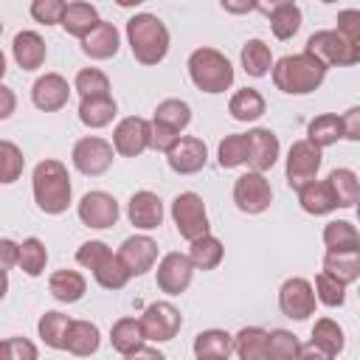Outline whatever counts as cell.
I'll return each instance as SVG.
<instances>
[{
  "label": "cell",
  "instance_id": "6da1fadb",
  "mask_svg": "<svg viewBox=\"0 0 360 360\" xmlns=\"http://www.w3.org/2000/svg\"><path fill=\"white\" fill-rule=\"evenodd\" d=\"M323 79H326V65L318 62L307 51L281 56L273 65V84L281 93H290V96H307V93L318 90Z\"/></svg>",
  "mask_w": 360,
  "mask_h": 360
},
{
  "label": "cell",
  "instance_id": "7a4b0ae2",
  "mask_svg": "<svg viewBox=\"0 0 360 360\" xmlns=\"http://www.w3.org/2000/svg\"><path fill=\"white\" fill-rule=\"evenodd\" d=\"M127 39L141 65H158L169 53V28L155 14H135L127 20Z\"/></svg>",
  "mask_w": 360,
  "mask_h": 360
},
{
  "label": "cell",
  "instance_id": "3957f363",
  "mask_svg": "<svg viewBox=\"0 0 360 360\" xmlns=\"http://www.w3.org/2000/svg\"><path fill=\"white\" fill-rule=\"evenodd\" d=\"M34 200L45 214H62L70 205V174L59 160H42L34 169Z\"/></svg>",
  "mask_w": 360,
  "mask_h": 360
},
{
  "label": "cell",
  "instance_id": "277c9868",
  "mask_svg": "<svg viewBox=\"0 0 360 360\" xmlns=\"http://www.w3.org/2000/svg\"><path fill=\"white\" fill-rule=\"evenodd\" d=\"M188 76L202 93H225L233 84V68L217 48H197L188 56Z\"/></svg>",
  "mask_w": 360,
  "mask_h": 360
},
{
  "label": "cell",
  "instance_id": "5b68a950",
  "mask_svg": "<svg viewBox=\"0 0 360 360\" xmlns=\"http://www.w3.org/2000/svg\"><path fill=\"white\" fill-rule=\"evenodd\" d=\"M172 219L177 225V233L188 242H197L202 236H208V214H205V202L200 194L194 191H183L174 197L172 202Z\"/></svg>",
  "mask_w": 360,
  "mask_h": 360
},
{
  "label": "cell",
  "instance_id": "8992f818",
  "mask_svg": "<svg viewBox=\"0 0 360 360\" xmlns=\"http://www.w3.org/2000/svg\"><path fill=\"white\" fill-rule=\"evenodd\" d=\"M307 53H312L326 68H332V65L346 68V65H357L360 62V48L346 42L338 31H315L307 39Z\"/></svg>",
  "mask_w": 360,
  "mask_h": 360
},
{
  "label": "cell",
  "instance_id": "52a82bcc",
  "mask_svg": "<svg viewBox=\"0 0 360 360\" xmlns=\"http://www.w3.org/2000/svg\"><path fill=\"white\" fill-rule=\"evenodd\" d=\"M112 155H115V146L107 143L104 138H96V135H87V138H79L76 146H73V166L87 174V177H98L104 174L110 166H112Z\"/></svg>",
  "mask_w": 360,
  "mask_h": 360
},
{
  "label": "cell",
  "instance_id": "ba28073f",
  "mask_svg": "<svg viewBox=\"0 0 360 360\" xmlns=\"http://www.w3.org/2000/svg\"><path fill=\"white\" fill-rule=\"evenodd\" d=\"M141 326H143L146 340L166 343V340H172V338L180 332L183 315H180V309H177L174 304H169V301H155V304H149V307L143 309Z\"/></svg>",
  "mask_w": 360,
  "mask_h": 360
},
{
  "label": "cell",
  "instance_id": "9c48e42d",
  "mask_svg": "<svg viewBox=\"0 0 360 360\" xmlns=\"http://www.w3.org/2000/svg\"><path fill=\"white\" fill-rule=\"evenodd\" d=\"M321 149L318 146H312L309 141H295L292 146H290V152H287V183H290V188H304L307 183H312L315 180V174H318V169H321Z\"/></svg>",
  "mask_w": 360,
  "mask_h": 360
},
{
  "label": "cell",
  "instance_id": "30bf717a",
  "mask_svg": "<svg viewBox=\"0 0 360 360\" xmlns=\"http://www.w3.org/2000/svg\"><path fill=\"white\" fill-rule=\"evenodd\" d=\"M270 200H273V188L264 180V174L248 172V174L236 177V183H233V202H236L239 211H245V214H262V211H267Z\"/></svg>",
  "mask_w": 360,
  "mask_h": 360
},
{
  "label": "cell",
  "instance_id": "8fae6325",
  "mask_svg": "<svg viewBox=\"0 0 360 360\" xmlns=\"http://www.w3.org/2000/svg\"><path fill=\"white\" fill-rule=\"evenodd\" d=\"M278 309L292 321H307L315 312V290L307 278L292 276L278 290Z\"/></svg>",
  "mask_w": 360,
  "mask_h": 360
},
{
  "label": "cell",
  "instance_id": "7c38bea8",
  "mask_svg": "<svg viewBox=\"0 0 360 360\" xmlns=\"http://www.w3.org/2000/svg\"><path fill=\"white\" fill-rule=\"evenodd\" d=\"M112 146L124 158H138L141 152H146L152 146V124L138 115L118 121V127L112 132Z\"/></svg>",
  "mask_w": 360,
  "mask_h": 360
},
{
  "label": "cell",
  "instance_id": "4fadbf2b",
  "mask_svg": "<svg viewBox=\"0 0 360 360\" xmlns=\"http://www.w3.org/2000/svg\"><path fill=\"white\" fill-rule=\"evenodd\" d=\"M79 219L87 225V228H112L118 222V202L112 194L107 191H87L82 200H79Z\"/></svg>",
  "mask_w": 360,
  "mask_h": 360
},
{
  "label": "cell",
  "instance_id": "5bb4252c",
  "mask_svg": "<svg viewBox=\"0 0 360 360\" xmlns=\"http://www.w3.org/2000/svg\"><path fill=\"white\" fill-rule=\"evenodd\" d=\"M191 276H194V264L186 253H166L158 264V287L169 295L186 292V287L191 284Z\"/></svg>",
  "mask_w": 360,
  "mask_h": 360
},
{
  "label": "cell",
  "instance_id": "9a60e30c",
  "mask_svg": "<svg viewBox=\"0 0 360 360\" xmlns=\"http://www.w3.org/2000/svg\"><path fill=\"white\" fill-rule=\"evenodd\" d=\"M118 259L124 262V267L129 270V276H143L146 270H152L155 259H158V242L152 236H129L121 242L118 248Z\"/></svg>",
  "mask_w": 360,
  "mask_h": 360
},
{
  "label": "cell",
  "instance_id": "2e32d148",
  "mask_svg": "<svg viewBox=\"0 0 360 360\" xmlns=\"http://www.w3.org/2000/svg\"><path fill=\"white\" fill-rule=\"evenodd\" d=\"M68 96H70V87H68V79L59 76V73H45L34 82L31 87V101L37 110L42 112H56L68 104Z\"/></svg>",
  "mask_w": 360,
  "mask_h": 360
},
{
  "label": "cell",
  "instance_id": "e0dca14e",
  "mask_svg": "<svg viewBox=\"0 0 360 360\" xmlns=\"http://www.w3.org/2000/svg\"><path fill=\"white\" fill-rule=\"evenodd\" d=\"M166 160H169V169L172 172H177V174H194V172H200L205 166L208 149H205V143L200 138L186 135V138H180L174 143V149L166 155Z\"/></svg>",
  "mask_w": 360,
  "mask_h": 360
},
{
  "label": "cell",
  "instance_id": "ac0fdd59",
  "mask_svg": "<svg viewBox=\"0 0 360 360\" xmlns=\"http://www.w3.org/2000/svg\"><path fill=\"white\" fill-rule=\"evenodd\" d=\"M127 217L135 228L141 231H152L163 222V202L155 191H135L129 197V205H127Z\"/></svg>",
  "mask_w": 360,
  "mask_h": 360
},
{
  "label": "cell",
  "instance_id": "d6986e66",
  "mask_svg": "<svg viewBox=\"0 0 360 360\" xmlns=\"http://www.w3.org/2000/svg\"><path fill=\"white\" fill-rule=\"evenodd\" d=\"M245 135H248V143H250V160H248L250 169L259 172V174L273 169V163L278 160V138L264 127H256Z\"/></svg>",
  "mask_w": 360,
  "mask_h": 360
},
{
  "label": "cell",
  "instance_id": "ffe728a7",
  "mask_svg": "<svg viewBox=\"0 0 360 360\" xmlns=\"http://www.w3.org/2000/svg\"><path fill=\"white\" fill-rule=\"evenodd\" d=\"M11 53H14V59L22 70H37V68H42V62L48 56V48H45V39L37 31H20L11 42Z\"/></svg>",
  "mask_w": 360,
  "mask_h": 360
},
{
  "label": "cell",
  "instance_id": "44dd1931",
  "mask_svg": "<svg viewBox=\"0 0 360 360\" xmlns=\"http://www.w3.org/2000/svg\"><path fill=\"white\" fill-rule=\"evenodd\" d=\"M259 11H264L270 17V28L278 39H290L298 34L301 28V8L290 0H281V3H273V6H256Z\"/></svg>",
  "mask_w": 360,
  "mask_h": 360
},
{
  "label": "cell",
  "instance_id": "7402d4cb",
  "mask_svg": "<svg viewBox=\"0 0 360 360\" xmlns=\"http://www.w3.org/2000/svg\"><path fill=\"white\" fill-rule=\"evenodd\" d=\"M118 45H121V37H118V28L112 22H98L84 39H82V51L90 56V59H110L118 53Z\"/></svg>",
  "mask_w": 360,
  "mask_h": 360
},
{
  "label": "cell",
  "instance_id": "603a6c76",
  "mask_svg": "<svg viewBox=\"0 0 360 360\" xmlns=\"http://www.w3.org/2000/svg\"><path fill=\"white\" fill-rule=\"evenodd\" d=\"M298 205L307 214H312V217H323V214H329V211L338 208L335 194H332V188H329L326 180H312L304 188H298Z\"/></svg>",
  "mask_w": 360,
  "mask_h": 360
},
{
  "label": "cell",
  "instance_id": "cb8c5ba5",
  "mask_svg": "<svg viewBox=\"0 0 360 360\" xmlns=\"http://www.w3.org/2000/svg\"><path fill=\"white\" fill-rule=\"evenodd\" d=\"M101 20H98V11H96V6H90V3H82V0H76V3H68V8H65V17H62V28L70 34V37H79V39H84L96 25H98Z\"/></svg>",
  "mask_w": 360,
  "mask_h": 360
},
{
  "label": "cell",
  "instance_id": "d4e9b609",
  "mask_svg": "<svg viewBox=\"0 0 360 360\" xmlns=\"http://www.w3.org/2000/svg\"><path fill=\"white\" fill-rule=\"evenodd\" d=\"M143 340H146V335H143L141 318H118L110 329V343L121 354H132L135 349L143 346Z\"/></svg>",
  "mask_w": 360,
  "mask_h": 360
},
{
  "label": "cell",
  "instance_id": "484cf974",
  "mask_svg": "<svg viewBox=\"0 0 360 360\" xmlns=\"http://www.w3.org/2000/svg\"><path fill=\"white\" fill-rule=\"evenodd\" d=\"M48 290H51V295H53L56 301H62V304H76V301L84 295L87 281H84V276L76 273V270H56V273L48 278Z\"/></svg>",
  "mask_w": 360,
  "mask_h": 360
},
{
  "label": "cell",
  "instance_id": "4316f807",
  "mask_svg": "<svg viewBox=\"0 0 360 360\" xmlns=\"http://www.w3.org/2000/svg\"><path fill=\"white\" fill-rule=\"evenodd\" d=\"M98 343H101V332L96 323L90 321H73L70 323V332H68V352L76 354V357H90L98 352Z\"/></svg>",
  "mask_w": 360,
  "mask_h": 360
},
{
  "label": "cell",
  "instance_id": "83f0119b",
  "mask_svg": "<svg viewBox=\"0 0 360 360\" xmlns=\"http://www.w3.org/2000/svg\"><path fill=\"white\" fill-rule=\"evenodd\" d=\"M340 138H343V121L335 112H323V115L312 118L307 127V141L318 149H326V146L338 143Z\"/></svg>",
  "mask_w": 360,
  "mask_h": 360
},
{
  "label": "cell",
  "instance_id": "f1b7e54d",
  "mask_svg": "<svg viewBox=\"0 0 360 360\" xmlns=\"http://www.w3.org/2000/svg\"><path fill=\"white\" fill-rule=\"evenodd\" d=\"M323 245L326 253H346V250H357L360 248V233L352 222L346 219H332L323 228Z\"/></svg>",
  "mask_w": 360,
  "mask_h": 360
},
{
  "label": "cell",
  "instance_id": "f546056e",
  "mask_svg": "<svg viewBox=\"0 0 360 360\" xmlns=\"http://www.w3.org/2000/svg\"><path fill=\"white\" fill-rule=\"evenodd\" d=\"M115 101L112 96H98V98H82L79 101V121L90 129H101L115 118Z\"/></svg>",
  "mask_w": 360,
  "mask_h": 360
},
{
  "label": "cell",
  "instance_id": "4dcf8cb0",
  "mask_svg": "<svg viewBox=\"0 0 360 360\" xmlns=\"http://www.w3.org/2000/svg\"><path fill=\"white\" fill-rule=\"evenodd\" d=\"M338 208H352L354 202H360V180L352 169H332L326 177Z\"/></svg>",
  "mask_w": 360,
  "mask_h": 360
},
{
  "label": "cell",
  "instance_id": "1f68e13d",
  "mask_svg": "<svg viewBox=\"0 0 360 360\" xmlns=\"http://www.w3.org/2000/svg\"><path fill=\"white\" fill-rule=\"evenodd\" d=\"M323 273L338 278L340 284H352L360 278V248L346 253H326L323 256Z\"/></svg>",
  "mask_w": 360,
  "mask_h": 360
},
{
  "label": "cell",
  "instance_id": "d6a6232c",
  "mask_svg": "<svg viewBox=\"0 0 360 360\" xmlns=\"http://www.w3.org/2000/svg\"><path fill=\"white\" fill-rule=\"evenodd\" d=\"M267 335H270V332H264V329H259V326H245V329L233 338V349H236L239 360H270Z\"/></svg>",
  "mask_w": 360,
  "mask_h": 360
},
{
  "label": "cell",
  "instance_id": "836d02e7",
  "mask_svg": "<svg viewBox=\"0 0 360 360\" xmlns=\"http://www.w3.org/2000/svg\"><path fill=\"white\" fill-rule=\"evenodd\" d=\"M228 112L236 118V121H256L264 115V98L256 87H242L231 96L228 101Z\"/></svg>",
  "mask_w": 360,
  "mask_h": 360
},
{
  "label": "cell",
  "instance_id": "e575fe53",
  "mask_svg": "<svg viewBox=\"0 0 360 360\" xmlns=\"http://www.w3.org/2000/svg\"><path fill=\"white\" fill-rule=\"evenodd\" d=\"M70 323H73V321H70L68 315H62V312L51 309V312H45V315L39 318L37 332H39V338H42V343H45V346H51V349H65V346H68Z\"/></svg>",
  "mask_w": 360,
  "mask_h": 360
},
{
  "label": "cell",
  "instance_id": "d590c367",
  "mask_svg": "<svg viewBox=\"0 0 360 360\" xmlns=\"http://www.w3.org/2000/svg\"><path fill=\"white\" fill-rule=\"evenodd\" d=\"M222 256H225V248L211 233L202 236V239H197V242H191V248H188V259H191V264L197 270H214V267H219Z\"/></svg>",
  "mask_w": 360,
  "mask_h": 360
},
{
  "label": "cell",
  "instance_id": "8d00e7d4",
  "mask_svg": "<svg viewBox=\"0 0 360 360\" xmlns=\"http://www.w3.org/2000/svg\"><path fill=\"white\" fill-rule=\"evenodd\" d=\"M242 68H245L248 76H256V79L267 76L270 68H273V53H270V48H267L262 39H248L245 48H242Z\"/></svg>",
  "mask_w": 360,
  "mask_h": 360
},
{
  "label": "cell",
  "instance_id": "74e56055",
  "mask_svg": "<svg viewBox=\"0 0 360 360\" xmlns=\"http://www.w3.org/2000/svg\"><path fill=\"white\" fill-rule=\"evenodd\" d=\"M233 349V338L225 329H205L194 338L197 357H228Z\"/></svg>",
  "mask_w": 360,
  "mask_h": 360
},
{
  "label": "cell",
  "instance_id": "f35d334b",
  "mask_svg": "<svg viewBox=\"0 0 360 360\" xmlns=\"http://www.w3.org/2000/svg\"><path fill=\"white\" fill-rule=\"evenodd\" d=\"M217 158H219V166L222 169H236L242 163L250 160V143H248V135H228L219 141V149H217Z\"/></svg>",
  "mask_w": 360,
  "mask_h": 360
},
{
  "label": "cell",
  "instance_id": "ab89813d",
  "mask_svg": "<svg viewBox=\"0 0 360 360\" xmlns=\"http://www.w3.org/2000/svg\"><path fill=\"white\" fill-rule=\"evenodd\" d=\"M93 276H96L98 287H104V290H121V287L132 278L129 270L124 267V262L118 259V253H110V256L93 270Z\"/></svg>",
  "mask_w": 360,
  "mask_h": 360
},
{
  "label": "cell",
  "instance_id": "60d3db41",
  "mask_svg": "<svg viewBox=\"0 0 360 360\" xmlns=\"http://www.w3.org/2000/svg\"><path fill=\"white\" fill-rule=\"evenodd\" d=\"M73 87L82 98H98V96H110V79L107 73H101L98 68H82L73 79Z\"/></svg>",
  "mask_w": 360,
  "mask_h": 360
},
{
  "label": "cell",
  "instance_id": "b9f144b4",
  "mask_svg": "<svg viewBox=\"0 0 360 360\" xmlns=\"http://www.w3.org/2000/svg\"><path fill=\"white\" fill-rule=\"evenodd\" d=\"M152 121H160V124L172 127L174 132H180L191 121V107L186 101H180V98H166V101H160L155 107V118Z\"/></svg>",
  "mask_w": 360,
  "mask_h": 360
},
{
  "label": "cell",
  "instance_id": "7bdbcfd3",
  "mask_svg": "<svg viewBox=\"0 0 360 360\" xmlns=\"http://www.w3.org/2000/svg\"><path fill=\"white\" fill-rule=\"evenodd\" d=\"M312 343L315 346H321V349H326L332 357L335 354H340L343 352V329L332 321V318H321V321H315V326H312Z\"/></svg>",
  "mask_w": 360,
  "mask_h": 360
},
{
  "label": "cell",
  "instance_id": "ee69618b",
  "mask_svg": "<svg viewBox=\"0 0 360 360\" xmlns=\"http://www.w3.org/2000/svg\"><path fill=\"white\" fill-rule=\"evenodd\" d=\"M45 262H48L45 245L37 236L22 239V245H20V267H22V273L25 276H39L45 270Z\"/></svg>",
  "mask_w": 360,
  "mask_h": 360
},
{
  "label": "cell",
  "instance_id": "f6af8a7d",
  "mask_svg": "<svg viewBox=\"0 0 360 360\" xmlns=\"http://www.w3.org/2000/svg\"><path fill=\"white\" fill-rule=\"evenodd\" d=\"M267 352H270V360H298L301 354V343L292 332L287 329H273L267 335Z\"/></svg>",
  "mask_w": 360,
  "mask_h": 360
},
{
  "label": "cell",
  "instance_id": "bcb514c9",
  "mask_svg": "<svg viewBox=\"0 0 360 360\" xmlns=\"http://www.w3.org/2000/svg\"><path fill=\"white\" fill-rule=\"evenodd\" d=\"M22 166H25L22 152L11 141H0V180L3 183H14L22 174Z\"/></svg>",
  "mask_w": 360,
  "mask_h": 360
},
{
  "label": "cell",
  "instance_id": "7dc6e473",
  "mask_svg": "<svg viewBox=\"0 0 360 360\" xmlns=\"http://www.w3.org/2000/svg\"><path fill=\"white\" fill-rule=\"evenodd\" d=\"M315 292H318V301L323 307H343V301H346V284H340L329 273L315 276Z\"/></svg>",
  "mask_w": 360,
  "mask_h": 360
},
{
  "label": "cell",
  "instance_id": "c3c4849f",
  "mask_svg": "<svg viewBox=\"0 0 360 360\" xmlns=\"http://www.w3.org/2000/svg\"><path fill=\"white\" fill-rule=\"evenodd\" d=\"M65 8H68V3H62V0H34L31 3V17L42 25H56V22L62 25Z\"/></svg>",
  "mask_w": 360,
  "mask_h": 360
},
{
  "label": "cell",
  "instance_id": "681fc988",
  "mask_svg": "<svg viewBox=\"0 0 360 360\" xmlns=\"http://www.w3.org/2000/svg\"><path fill=\"white\" fill-rule=\"evenodd\" d=\"M110 253H112V250H110L101 239H90V242H84V245L76 250V262H79L82 267H87V270H96Z\"/></svg>",
  "mask_w": 360,
  "mask_h": 360
},
{
  "label": "cell",
  "instance_id": "f907efd6",
  "mask_svg": "<svg viewBox=\"0 0 360 360\" xmlns=\"http://www.w3.org/2000/svg\"><path fill=\"white\" fill-rule=\"evenodd\" d=\"M0 360H37V346L28 338H6L0 346Z\"/></svg>",
  "mask_w": 360,
  "mask_h": 360
},
{
  "label": "cell",
  "instance_id": "816d5d0a",
  "mask_svg": "<svg viewBox=\"0 0 360 360\" xmlns=\"http://www.w3.org/2000/svg\"><path fill=\"white\" fill-rule=\"evenodd\" d=\"M346 42L360 48V8H343L338 14V28H335Z\"/></svg>",
  "mask_w": 360,
  "mask_h": 360
},
{
  "label": "cell",
  "instance_id": "f5cc1de1",
  "mask_svg": "<svg viewBox=\"0 0 360 360\" xmlns=\"http://www.w3.org/2000/svg\"><path fill=\"white\" fill-rule=\"evenodd\" d=\"M177 141H180V132H174L172 127H166V124H160V121H152V149L169 155Z\"/></svg>",
  "mask_w": 360,
  "mask_h": 360
},
{
  "label": "cell",
  "instance_id": "db71d44e",
  "mask_svg": "<svg viewBox=\"0 0 360 360\" xmlns=\"http://www.w3.org/2000/svg\"><path fill=\"white\" fill-rule=\"evenodd\" d=\"M343 121V138L349 141H360V107H352L340 115Z\"/></svg>",
  "mask_w": 360,
  "mask_h": 360
},
{
  "label": "cell",
  "instance_id": "11a10c76",
  "mask_svg": "<svg viewBox=\"0 0 360 360\" xmlns=\"http://www.w3.org/2000/svg\"><path fill=\"white\" fill-rule=\"evenodd\" d=\"M0 259H3V270H11L14 264H20V245L11 239H0Z\"/></svg>",
  "mask_w": 360,
  "mask_h": 360
},
{
  "label": "cell",
  "instance_id": "9f6ffc18",
  "mask_svg": "<svg viewBox=\"0 0 360 360\" xmlns=\"http://www.w3.org/2000/svg\"><path fill=\"white\" fill-rule=\"evenodd\" d=\"M298 360H332V354H329L326 349H321V346H315V343L309 340L307 346H301Z\"/></svg>",
  "mask_w": 360,
  "mask_h": 360
},
{
  "label": "cell",
  "instance_id": "6f0895ef",
  "mask_svg": "<svg viewBox=\"0 0 360 360\" xmlns=\"http://www.w3.org/2000/svg\"><path fill=\"white\" fill-rule=\"evenodd\" d=\"M14 112V93H11V87H0V118H8Z\"/></svg>",
  "mask_w": 360,
  "mask_h": 360
},
{
  "label": "cell",
  "instance_id": "680465c9",
  "mask_svg": "<svg viewBox=\"0 0 360 360\" xmlns=\"http://www.w3.org/2000/svg\"><path fill=\"white\" fill-rule=\"evenodd\" d=\"M124 360H166V357L158 349H152V346H141L132 354H124Z\"/></svg>",
  "mask_w": 360,
  "mask_h": 360
},
{
  "label": "cell",
  "instance_id": "91938a15",
  "mask_svg": "<svg viewBox=\"0 0 360 360\" xmlns=\"http://www.w3.org/2000/svg\"><path fill=\"white\" fill-rule=\"evenodd\" d=\"M197 360H228V357H197Z\"/></svg>",
  "mask_w": 360,
  "mask_h": 360
},
{
  "label": "cell",
  "instance_id": "94428289",
  "mask_svg": "<svg viewBox=\"0 0 360 360\" xmlns=\"http://www.w3.org/2000/svg\"><path fill=\"white\" fill-rule=\"evenodd\" d=\"M357 219H360V202H357Z\"/></svg>",
  "mask_w": 360,
  "mask_h": 360
}]
</instances>
